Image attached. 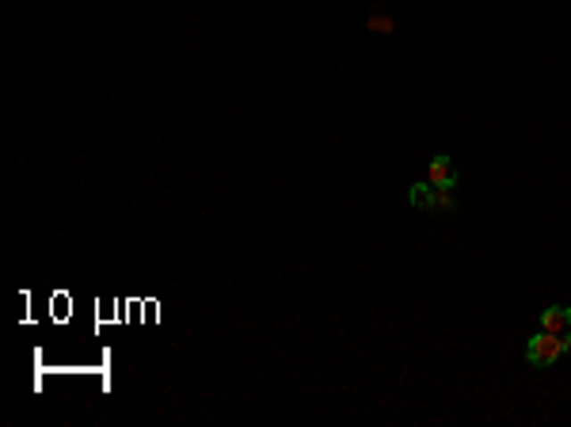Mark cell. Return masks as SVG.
Segmentation results:
<instances>
[{
	"label": "cell",
	"mask_w": 571,
	"mask_h": 427,
	"mask_svg": "<svg viewBox=\"0 0 571 427\" xmlns=\"http://www.w3.org/2000/svg\"><path fill=\"white\" fill-rule=\"evenodd\" d=\"M564 355H567V336L564 332H545L541 329L537 336H530V344H525V359H530V366H537V370L556 366Z\"/></svg>",
	"instance_id": "obj_1"
},
{
	"label": "cell",
	"mask_w": 571,
	"mask_h": 427,
	"mask_svg": "<svg viewBox=\"0 0 571 427\" xmlns=\"http://www.w3.org/2000/svg\"><path fill=\"white\" fill-rule=\"evenodd\" d=\"M564 336H567V351H571V329H567V332H564Z\"/></svg>",
	"instance_id": "obj_6"
},
{
	"label": "cell",
	"mask_w": 571,
	"mask_h": 427,
	"mask_svg": "<svg viewBox=\"0 0 571 427\" xmlns=\"http://www.w3.org/2000/svg\"><path fill=\"white\" fill-rule=\"evenodd\" d=\"M541 329H545V332H567V329H571V306H549V309H541Z\"/></svg>",
	"instance_id": "obj_4"
},
{
	"label": "cell",
	"mask_w": 571,
	"mask_h": 427,
	"mask_svg": "<svg viewBox=\"0 0 571 427\" xmlns=\"http://www.w3.org/2000/svg\"><path fill=\"white\" fill-rule=\"evenodd\" d=\"M408 203L419 206V210H434V214H453V210H457L453 191H446V188H431L426 180L416 183V188L408 191Z\"/></svg>",
	"instance_id": "obj_2"
},
{
	"label": "cell",
	"mask_w": 571,
	"mask_h": 427,
	"mask_svg": "<svg viewBox=\"0 0 571 427\" xmlns=\"http://www.w3.org/2000/svg\"><path fill=\"white\" fill-rule=\"evenodd\" d=\"M369 31H377V35H393V16H385V12L374 4V12H369Z\"/></svg>",
	"instance_id": "obj_5"
},
{
	"label": "cell",
	"mask_w": 571,
	"mask_h": 427,
	"mask_svg": "<svg viewBox=\"0 0 571 427\" xmlns=\"http://www.w3.org/2000/svg\"><path fill=\"white\" fill-rule=\"evenodd\" d=\"M426 183H431V188H446V191H453L457 188V168H453V161L450 156H431V161H426Z\"/></svg>",
	"instance_id": "obj_3"
}]
</instances>
